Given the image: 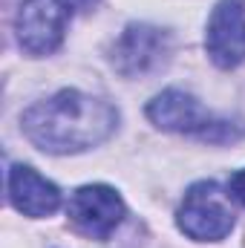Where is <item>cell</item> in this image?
I'll return each mask as SVG.
<instances>
[{
    "instance_id": "obj_1",
    "label": "cell",
    "mask_w": 245,
    "mask_h": 248,
    "mask_svg": "<svg viewBox=\"0 0 245 248\" xmlns=\"http://www.w3.org/2000/svg\"><path fill=\"white\" fill-rule=\"evenodd\" d=\"M23 136L44 153H81L107 141L119 127V110L90 93L61 90L32 104L23 119Z\"/></svg>"
},
{
    "instance_id": "obj_2",
    "label": "cell",
    "mask_w": 245,
    "mask_h": 248,
    "mask_svg": "<svg viewBox=\"0 0 245 248\" xmlns=\"http://www.w3.org/2000/svg\"><path fill=\"white\" fill-rule=\"evenodd\" d=\"M147 119L170 133H187L211 144H234L245 136V124L211 116L190 93L165 90L147 104Z\"/></svg>"
},
{
    "instance_id": "obj_3",
    "label": "cell",
    "mask_w": 245,
    "mask_h": 248,
    "mask_svg": "<svg viewBox=\"0 0 245 248\" xmlns=\"http://www.w3.org/2000/svg\"><path fill=\"white\" fill-rule=\"evenodd\" d=\"M234 205L231 193H225L216 182H196L184 193L176 225L184 237L196 243H216L225 240L234 228Z\"/></svg>"
},
{
    "instance_id": "obj_4",
    "label": "cell",
    "mask_w": 245,
    "mask_h": 248,
    "mask_svg": "<svg viewBox=\"0 0 245 248\" xmlns=\"http://www.w3.org/2000/svg\"><path fill=\"white\" fill-rule=\"evenodd\" d=\"M170 55V32L153 23H130L113 44L110 61L124 78L147 75L159 69Z\"/></svg>"
},
{
    "instance_id": "obj_5",
    "label": "cell",
    "mask_w": 245,
    "mask_h": 248,
    "mask_svg": "<svg viewBox=\"0 0 245 248\" xmlns=\"http://www.w3.org/2000/svg\"><path fill=\"white\" fill-rule=\"evenodd\" d=\"M124 199L110 185H84L78 187L66 205V217L72 228L90 240H110L113 231L122 225Z\"/></svg>"
},
{
    "instance_id": "obj_6",
    "label": "cell",
    "mask_w": 245,
    "mask_h": 248,
    "mask_svg": "<svg viewBox=\"0 0 245 248\" xmlns=\"http://www.w3.org/2000/svg\"><path fill=\"white\" fill-rule=\"evenodd\" d=\"M69 15L72 12L63 6V0H26L15 17L20 49H26L29 55L55 52L66 35Z\"/></svg>"
},
{
    "instance_id": "obj_7",
    "label": "cell",
    "mask_w": 245,
    "mask_h": 248,
    "mask_svg": "<svg viewBox=\"0 0 245 248\" xmlns=\"http://www.w3.org/2000/svg\"><path fill=\"white\" fill-rule=\"evenodd\" d=\"M205 49L222 69L245 61V0H219L208 17Z\"/></svg>"
},
{
    "instance_id": "obj_8",
    "label": "cell",
    "mask_w": 245,
    "mask_h": 248,
    "mask_svg": "<svg viewBox=\"0 0 245 248\" xmlns=\"http://www.w3.org/2000/svg\"><path fill=\"white\" fill-rule=\"evenodd\" d=\"M9 199H12L15 211H20L23 217L41 219V217H49V214L58 211L61 190L49 179H44L35 168L12 165V170H9Z\"/></svg>"
},
{
    "instance_id": "obj_9",
    "label": "cell",
    "mask_w": 245,
    "mask_h": 248,
    "mask_svg": "<svg viewBox=\"0 0 245 248\" xmlns=\"http://www.w3.org/2000/svg\"><path fill=\"white\" fill-rule=\"evenodd\" d=\"M228 190H231V196H234L237 202H243V205H245V168H243V170H237V173L231 176Z\"/></svg>"
},
{
    "instance_id": "obj_10",
    "label": "cell",
    "mask_w": 245,
    "mask_h": 248,
    "mask_svg": "<svg viewBox=\"0 0 245 248\" xmlns=\"http://www.w3.org/2000/svg\"><path fill=\"white\" fill-rule=\"evenodd\" d=\"M95 3H98V0H63V6H66L69 12H90Z\"/></svg>"
}]
</instances>
